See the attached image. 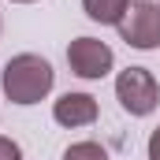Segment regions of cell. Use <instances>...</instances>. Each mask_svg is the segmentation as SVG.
<instances>
[{"label":"cell","mask_w":160,"mask_h":160,"mask_svg":"<svg viewBox=\"0 0 160 160\" xmlns=\"http://www.w3.org/2000/svg\"><path fill=\"white\" fill-rule=\"evenodd\" d=\"M149 160H160V127L149 134Z\"/></svg>","instance_id":"9"},{"label":"cell","mask_w":160,"mask_h":160,"mask_svg":"<svg viewBox=\"0 0 160 160\" xmlns=\"http://www.w3.org/2000/svg\"><path fill=\"white\" fill-rule=\"evenodd\" d=\"M15 4H34V0H15Z\"/></svg>","instance_id":"10"},{"label":"cell","mask_w":160,"mask_h":160,"mask_svg":"<svg viewBox=\"0 0 160 160\" xmlns=\"http://www.w3.org/2000/svg\"><path fill=\"white\" fill-rule=\"evenodd\" d=\"M82 8H86V15H89L93 22L119 26L123 15H127V8H130V0H82Z\"/></svg>","instance_id":"6"},{"label":"cell","mask_w":160,"mask_h":160,"mask_svg":"<svg viewBox=\"0 0 160 160\" xmlns=\"http://www.w3.org/2000/svg\"><path fill=\"white\" fill-rule=\"evenodd\" d=\"M67 63H71V71L78 78H104L112 71L116 56H112V48L104 41H97V38H75L67 45Z\"/></svg>","instance_id":"4"},{"label":"cell","mask_w":160,"mask_h":160,"mask_svg":"<svg viewBox=\"0 0 160 160\" xmlns=\"http://www.w3.org/2000/svg\"><path fill=\"white\" fill-rule=\"evenodd\" d=\"M119 38L130 45V48H160V4L153 0H138L127 8L119 22Z\"/></svg>","instance_id":"3"},{"label":"cell","mask_w":160,"mask_h":160,"mask_svg":"<svg viewBox=\"0 0 160 160\" xmlns=\"http://www.w3.org/2000/svg\"><path fill=\"white\" fill-rule=\"evenodd\" d=\"M116 97H119V104L130 116H149L160 104V86L153 78V71L127 67V71H119V78H116Z\"/></svg>","instance_id":"2"},{"label":"cell","mask_w":160,"mask_h":160,"mask_svg":"<svg viewBox=\"0 0 160 160\" xmlns=\"http://www.w3.org/2000/svg\"><path fill=\"white\" fill-rule=\"evenodd\" d=\"M63 160H108V153H104V145H97V142H75V145L63 153Z\"/></svg>","instance_id":"7"},{"label":"cell","mask_w":160,"mask_h":160,"mask_svg":"<svg viewBox=\"0 0 160 160\" xmlns=\"http://www.w3.org/2000/svg\"><path fill=\"white\" fill-rule=\"evenodd\" d=\"M0 160H22L19 142H11V138H4V134H0Z\"/></svg>","instance_id":"8"},{"label":"cell","mask_w":160,"mask_h":160,"mask_svg":"<svg viewBox=\"0 0 160 160\" xmlns=\"http://www.w3.org/2000/svg\"><path fill=\"white\" fill-rule=\"evenodd\" d=\"M52 82H56L52 63L34 56V52L11 56L8 67H4V93H8L11 104H38L41 97H48Z\"/></svg>","instance_id":"1"},{"label":"cell","mask_w":160,"mask_h":160,"mask_svg":"<svg viewBox=\"0 0 160 160\" xmlns=\"http://www.w3.org/2000/svg\"><path fill=\"white\" fill-rule=\"evenodd\" d=\"M52 119L60 127H89L97 119V101L89 93H63L52 104Z\"/></svg>","instance_id":"5"}]
</instances>
